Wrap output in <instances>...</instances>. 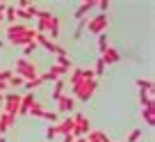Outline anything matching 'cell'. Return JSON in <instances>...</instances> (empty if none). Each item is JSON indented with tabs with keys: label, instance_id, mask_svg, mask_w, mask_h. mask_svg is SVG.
Wrapping results in <instances>:
<instances>
[{
	"label": "cell",
	"instance_id": "obj_1",
	"mask_svg": "<svg viewBox=\"0 0 155 142\" xmlns=\"http://www.w3.org/2000/svg\"><path fill=\"white\" fill-rule=\"evenodd\" d=\"M96 87H98L96 78L94 80H82L80 78L75 85H71V96L78 99V101H89V99L94 96V92H96Z\"/></svg>",
	"mask_w": 155,
	"mask_h": 142
},
{
	"label": "cell",
	"instance_id": "obj_2",
	"mask_svg": "<svg viewBox=\"0 0 155 142\" xmlns=\"http://www.w3.org/2000/svg\"><path fill=\"white\" fill-rule=\"evenodd\" d=\"M14 71H16V76H21L23 80H34V78H39L37 64H34V62H30L28 57H18V60H16Z\"/></svg>",
	"mask_w": 155,
	"mask_h": 142
},
{
	"label": "cell",
	"instance_id": "obj_3",
	"mask_svg": "<svg viewBox=\"0 0 155 142\" xmlns=\"http://www.w3.org/2000/svg\"><path fill=\"white\" fill-rule=\"evenodd\" d=\"M107 25H110V19H107V14H98V16H94V19H84V28H87L91 34H96V37L105 32Z\"/></svg>",
	"mask_w": 155,
	"mask_h": 142
},
{
	"label": "cell",
	"instance_id": "obj_4",
	"mask_svg": "<svg viewBox=\"0 0 155 142\" xmlns=\"http://www.w3.org/2000/svg\"><path fill=\"white\" fill-rule=\"evenodd\" d=\"M71 119H73V133H71V135H73V137H87V133L91 131L89 119L84 117L82 113H75Z\"/></svg>",
	"mask_w": 155,
	"mask_h": 142
},
{
	"label": "cell",
	"instance_id": "obj_5",
	"mask_svg": "<svg viewBox=\"0 0 155 142\" xmlns=\"http://www.w3.org/2000/svg\"><path fill=\"white\" fill-rule=\"evenodd\" d=\"M2 113L12 115V117H16L18 115V106H21V94L18 92H9V94H2Z\"/></svg>",
	"mask_w": 155,
	"mask_h": 142
},
{
	"label": "cell",
	"instance_id": "obj_6",
	"mask_svg": "<svg viewBox=\"0 0 155 142\" xmlns=\"http://www.w3.org/2000/svg\"><path fill=\"white\" fill-rule=\"evenodd\" d=\"M53 21H55V16L50 14L48 9H41L37 14V32H41V34H46L50 30V25H53Z\"/></svg>",
	"mask_w": 155,
	"mask_h": 142
},
{
	"label": "cell",
	"instance_id": "obj_7",
	"mask_svg": "<svg viewBox=\"0 0 155 142\" xmlns=\"http://www.w3.org/2000/svg\"><path fill=\"white\" fill-rule=\"evenodd\" d=\"M34 39H37V30H32V28H28V32H23V34H18V37H9V44H14V46H28V44H34Z\"/></svg>",
	"mask_w": 155,
	"mask_h": 142
},
{
	"label": "cell",
	"instance_id": "obj_8",
	"mask_svg": "<svg viewBox=\"0 0 155 142\" xmlns=\"http://www.w3.org/2000/svg\"><path fill=\"white\" fill-rule=\"evenodd\" d=\"M119 60H121V53H119L116 48H112V46H107V48L101 53V62L105 64V67L107 64H116Z\"/></svg>",
	"mask_w": 155,
	"mask_h": 142
},
{
	"label": "cell",
	"instance_id": "obj_9",
	"mask_svg": "<svg viewBox=\"0 0 155 142\" xmlns=\"http://www.w3.org/2000/svg\"><path fill=\"white\" fill-rule=\"evenodd\" d=\"M73 110H75V99L68 96V94H64V96L57 101V110H55V113H73Z\"/></svg>",
	"mask_w": 155,
	"mask_h": 142
},
{
	"label": "cell",
	"instance_id": "obj_10",
	"mask_svg": "<svg viewBox=\"0 0 155 142\" xmlns=\"http://www.w3.org/2000/svg\"><path fill=\"white\" fill-rule=\"evenodd\" d=\"M37 101L34 99V92H25L23 96H21V106H18V115H28V110H30V106Z\"/></svg>",
	"mask_w": 155,
	"mask_h": 142
},
{
	"label": "cell",
	"instance_id": "obj_11",
	"mask_svg": "<svg viewBox=\"0 0 155 142\" xmlns=\"http://www.w3.org/2000/svg\"><path fill=\"white\" fill-rule=\"evenodd\" d=\"M14 122H16V117H12V115H7V113H0V135H5V133L14 126Z\"/></svg>",
	"mask_w": 155,
	"mask_h": 142
},
{
	"label": "cell",
	"instance_id": "obj_12",
	"mask_svg": "<svg viewBox=\"0 0 155 142\" xmlns=\"http://www.w3.org/2000/svg\"><path fill=\"white\" fill-rule=\"evenodd\" d=\"M94 7H96V0H84L82 5L75 9V19H78V21H82L84 16L89 14V9H94Z\"/></svg>",
	"mask_w": 155,
	"mask_h": 142
},
{
	"label": "cell",
	"instance_id": "obj_13",
	"mask_svg": "<svg viewBox=\"0 0 155 142\" xmlns=\"http://www.w3.org/2000/svg\"><path fill=\"white\" fill-rule=\"evenodd\" d=\"M55 128H57V135H71L73 133V119H64L62 124H55Z\"/></svg>",
	"mask_w": 155,
	"mask_h": 142
},
{
	"label": "cell",
	"instance_id": "obj_14",
	"mask_svg": "<svg viewBox=\"0 0 155 142\" xmlns=\"http://www.w3.org/2000/svg\"><path fill=\"white\" fill-rule=\"evenodd\" d=\"M28 28H30V25H25V23H14V25H9V28H7V39H9V37H18V34L28 32Z\"/></svg>",
	"mask_w": 155,
	"mask_h": 142
},
{
	"label": "cell",
	"instance_id": "obj_15",
	"mask_svg": "<svg viewBox=\"0 0 155 142\" xmlns=\"http://www.w3.org/2000/svg\"><path fill=\"white\" fill-rule=\"evenodd\" d=\"M2 19H5L9 25H14V23H16V7H14V5H7V7H5V14H2Z\"/></svg>",
	"mask_w": 155,
	"mask_h": 142
},
{
	"label": "cell",
	"instance_id": "obj_16",
	"mask_svg": "<svg viewBox=\"0 0 155 142\" xmlns=\"http://www.w3.org/2000/svg\"><path fill=\"white\" fill-rule=\"evenodd\" d=\"M44 113H46V108L39 101H34L32 106H30V110H28V115H32V117H44Z\"/></svg>",
	"mask_w": 155,
	"mask_h": 142
},
{
	"label": "cell",
	"instance_id": "obj_17",
	"mask_svg": "<svg viewBox=\"0 0 155 142\" xmlns=\"http://www.w3.org/2000/svg\"><path fill=\"white\" fill-rule=\"evenodd\" d=\"M141 117H144V122H146V126H153V124H155V115H153V106H148V108H144V110H141Z\"/></svg>",
	"mask_w": 155,
	"mask_h": 142
},
{
	"label": "cell",
	"instance_id": "obj_18",
	"mask_svg": "<svg viewBox=\"0 0 155 142\" xmlns=\"http://www.w3.org/2000/svg\"><path fill=\"white\" fill-rule=\"evenodd\" d=\"M50 96H53V101H59V99L64 96V80H57V83H55V89L50 92Z\"/></svg>",
	"mask_w": 155,
	"mask_h": 142
},
{
	"label": "cell",
	"instance_id": "obj_19",
	"mask_svg": "<svg viewBox=\"0 0 155 142\" xmlns=\"http://www.w3.org/2000/svg\"><path fill=\"white\" fill-rule=\"evenodd\" d=\"M137 87H139V92H153V80H148V78H137Z\"/></svg>",
	"mask_w": 155,
	"mask_h": 142
},
{
	"label": "cell",
	"instance_id": "obj_20",
	"mask_svg": "<svg viewBox=\"0 0 155 142\" xmlns=\"http://www.w3.org/2000/svg\"><path fill=\"white\" fill-rule=\"evenodd\" d=\"M41 85H44V83H41V78H34V80H25V83H23V89H25V92H32V89H39Z\"/></svg>",
	"mask_w": 155,
	"mask_h": 142
},
{
	"label": "cell",
	"instance_id": "obj_21",
	"mask_svg": "<svg viewBox=\"0 0 155 142\" xmlns=\"http://www.w3.org/2000/svg\"><path fill=\"white\" fill-rule=\"evenodd\" d=\"M139 103L144 106V108L153 106V92H139Z\"/></svg>",
	"mask_w": 155,
	"mask_h": 142
},
{
	"label": "cell",
	"instance_id": "obj_22",
	"mask_svg": "<svg viewBox=\"0 0 155 142\" xmlns=\"http://www.w3.org/2000/svg\"><path fill=\"white\" fill-rule=\"evenodd\" d=\"M84 140H87V142H103V140H105V135H103L101 131H94V128H91V131L87 133V137H84Z\"/></svg>",
	"mask_w": 155,
	"mask_h": 142
},
{
	"label": "cell",
	"instance_id": "obj_23",
	"mask_svg": "<svg viewBox=\"0 0 155 142\" xmlns=\"http://www.w3.org/2000/svg\"><path fill=\"white\" fill-rule=\"evenodd\" d=\"M23 83H25V80L21 78V76H16V74H14L9 80H7V87H23Z\"/></svg>",
	"mask_w": 155,
	"mask_h": 142
},
{
	"label": "cell",
	"instance_id": "obj_24",
	"mask_svg": "<svg viewBox=\"0 0 155 142\" xmlns=\"http://www.w3.org/2000/svg\"><path fill=\"white\" fill-rule=\"evenodd\" d=\"M91 71H94V76H103V74H105V64L101 62V57L96 60V67H94Z\"/></svg>",
	"mask_w": 155,
	"mask_h": 142
},
{
	"label": "cell",
	"instance_id": "obj_25",
	"mask_svg": "<svg viewBox=\"0 0 155 142\" xmlns=\"http://www.w3.org/2000/svg\"><path fill=\"white\" fill-rule=\"evenodd\" d=\"M107 46H110V44H107V34H105V32H103V34H98V50L103 53V50H105Z\"/></svg>",
	"mask_w": 155,
	"mask_h": 142
},
{
	"label": "cell",
	"instance_id": "obj_26",
	"mask_svg": "<svg viewBox=\"0 0 155 142\" xmlns=\"http://www.w3.org/2000/svg\"><path fill=\"white\" fill-rule=\"evenodd\" d=\"M57 117H59V115L55 113V110H46V113H44V117H41V119H48V122L57 124Z\"/></svg>",
	"mask_w": 155,
	"mask_h": 142
},
{
	"label": "cell",
	"instance_id": "obj_27",
	"mask_svg": "<svg viewBox=\"0 0 155 142\" xmlns=\"http://www.w3.org/2000/svg\"><path fill=\"white\" fill-rule=\"evenodd\" d=\"M12 76H14V71H12V69H2V71H0V83H7Z\"/></svg>",
	"mask_w": 155,
	"mask_h": 142
},
{
	"label": "cell",
	"instance_id": "obj_28",
	"mask_svg": "<svg viewBox=\"0 0 155 142\" xmlns=\"http://www.w3.org/2000/svg\"><path fill=\"white\" fill-rule=\"evenodd\" d=\"M80 78H82V69H73V74H71V85H75Z\"/></svg>",
	"mask_w": 155,
	"mask_h": 142
},
{
	"label": "cell",
	"instance_id": "obj_29",
	"mask_svg": "<svg viewBox=\"0 0 155 142\" xmlns=\"http://www.w3.org/2000/svg\"><path fill=\"white\" fill-rule=\"evenodd\" d=\"M46 135H48V142H50V140L55 142V137H57V128H55V124H50V128L46 131Z\"/></svg>",
	"mask_w": 155,
	"mask_h": 142
},
{
	"label": "cell",
	"instance_id": "obj_30",
	"mask_svg": "<svg viewBox=\"0 0 155 142\" xmlns=\"http://www.w3.org/2000/svg\"><path fill=\"white\" fill-rule=\"evenodd\" d=\"M16 16H18V19H23V21H30V19H32V14H30L28 9H16Z\"/></svg>",
	"mask_w": 155,
	"mask_h": 142
},
{
	"label": "cell",
	"instance_id": "obj_31",
	"mask_svg": "<svg viewBox=\"0 0 155 142\" xmlns=\"http://www.w3.org/2000/svg\"><path fill=\"white\" fill-rule=\"evenodd\" d=\"M34 50H37V44H28V46H23V57H28V55H32Z\"/></svg>",
	"mask_w": 155,
	"mask_h": 142
},
{
	"label": "cell",
	"instance_id": "obj_32",
	"mask_svg": "<svg viewBox=\"0 0 155 142\" xmlns=\"http://www.w3.org/2000/svg\"><path fill=\"white\" fill-rule=\"evenodd\" d=\"M139 137H141V128H135V131L128 135V142H137Z\"/></svg>",
	"mask_w": 155,
	"mask_h": 142
},
{
	"label": "cell",
	"instance_id": "obj_33",
	"mask_svg": "<svg viewBox=\"0 0 155 142\" xmlns=\"http://www.w3.org/2000/svg\"><path fill=\"white\" fill-rule=\"evenodd\" d=\"M110 5H112L110 0H101V2H96V7H101L103 12H107V9H110Z\"/></svg>",
	"mask_w": 155,
	"mask_h": 142
},
{
	"label": "cell",
	"instance_id": "obj_34",
	"mask_svg": "<svg viewBox=\"0 0 155 142\" xmlns=\"http://www.w3.org/2000/svg\"><path fill=\"white\" fill-rule=\"evenodd\" d=\"M73 140H75L73 135H62V142H73Z\"/></svg>",
	"mask_w": 155,
	"mask_h": 142
},
{
	"label": "cell",
	"instance_id": "obj_35",
	"mask_svg": "<svg viewBox=\"0 0 155 142\" xmlns=\"http://www.w3.org/2000/svg\"><path fill=\"white\" fill-rule=\"evenodd\" d=\"M5 89H7V83H0V94L5 92Z\"/></svg>",
	"mask_w": 155,
	"mask_h": 142
},
{
	"label": "cell",
	"instance_id": "obj_36",
	"mask_svg": "<svg viewBox=\"0 0 155 142\" xmlns=\"http://www.w3.org/2000/svg\"><path fill=\"white\" fill-rule=\"evenodd\" d=\"M73 142H87V140H84V137H75Z\"/></svg>",
	"mask_w": 155,
	"mask_h": 142
},
{
	"label": "cell",
	"instance_id": "obj_37",
	"mask_svg": "<svg viewBox=\"0 0 155 142\" xmlns=\"http://www.w3.org/2000/svg\"><path fill=\"white\" fill-rule=\"evenodd\" d=\"M0 106H2V94H0Z\"/></svg>",
	"mask_w": 155,
	"mask_h": 142
},
{
	"label": "cell",
	"instance_id": "obj_38",
	"mask_svg": "<svg viewBox=\"0 0 155 142\" xmlns=\"http://www.w3.org/2000/svg\"><path fill=\"white\" fill-rule=\"evenodd\" d=\"M0 142H5V137H0Z\"/></svg>",
	"mask_w": 155,
	"mask_h": 142
},
{
	"label": "cell",
	"instance_id": "obj_39",
	"mask_svg": "<svg viewBox=\"0 0 155 142\" xmlns=\"http://www.w3.org/2000/svg\"><path fill=\"white\" fill-rule=\"evenodd\" d=\"M0 48H2V41H0Z\"/></svg>",
	"mask_w": 155,
	"mask_h": 142
},
{
	"label": "cell",
	"instance_id": "obj_40",
	"mask_svg": "<svg viewBox=\"0 0 155 142\" xmlns=\"http://www.w3.org/2000/svg\"><path fill=\"white\" fill-rule=\"evenodd\" d=\"M0 113H2V106H0Z\"/></svg>",
	"mask_w": 155,
	"mask_h": 142
}]
</instances>
